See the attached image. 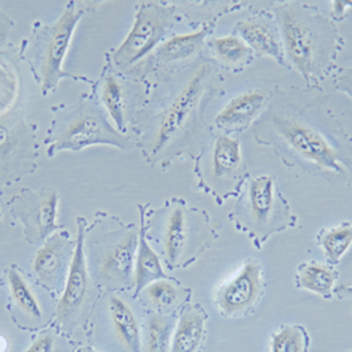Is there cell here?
<instances>
[{
  "instance_id": "cell-28",
  "label": "cell",
  "mask_w": 352,
  "mask_h": 352,
  "mask_svg": "<svg viewBox=\"0 0 352 352\" xmlns=\"http://www.w3.org/2000/svg\"><path fill=\"white\" fill-rule=\"evenodd\" d=\"M7 281L10 287L11 300L16 305L19 310L25 314L32 320L41 319V307L36 300L34 292L28 286L24 277L21 276V272H19L16 266H11L7 270Z\"/></svg>"
},
{
  "instance_id": "cell-7",
  "label": "cell",
  "mask_w": 352,
  "mask_h": 352,
  "mask_svg": "<svg viewBox=\"0 0 352 352\" xmlns=\"http://www.w3.org/2000/svg\"><path fill=\"white\" fill-rule=\"evenodd\" d=\"M54 118L45 138L48 157L60 151L78 153L90 146L106 144L126 151L131 141L110 124L98 100L82 96L73 105L54 107Z\"/></svg>"
},
{
  "instance_id": "cell-12",
  "label": "cell",
  "mask_w": 352,
  "mask_h": 352,
  "mask_svg": "<svg viewBox=\"0 0 352 352\" xmlns=\"http://www.w3.org/2000/svg\"><path fill=\"white\" fill-rule=\"evenodd\" d=\"M85 220L78 217V234L72 260L71 270L61 300L56 309V322L60 329L72 335L81 327L93 307L96 297V282L93 280L84 250Z\"/></svg>"
},
{
  "instance_id": "cell-18",
  "label": "cell",
  "mask_w": 352,
  "mask_h": 352,
  "mask_svg": "<svg viewBox=\"0 0 352 352\" xmlns=\"http://www.w3.org/2000/svg\"><path fill=\"white\" fill-rule=\"evenodd\" d=\"M216 24L217 23H206L195 32L167 38L151 56L155 68L167 69L173 65V68L176 69L188 64L194 57H199L208 36L214 31Z\"/></svg>"
},
{
  "instance_id": "cell-9",
  "label": "cell",
  "mask_w": 352,
  "mask_h": 352,
  "mask_svg": "<svg viewBox=\"0 0 352 352\" xmlns=\"http://www.w3.org/2000/svg\"><path fill=\"white\" fill-rule=\"evenodd\" d=\"M82 14L84 11L77 10L76 3L71 1L54 23H36L34 27L25 58L43 94L52 91L64 77L69 76L63 69V64Z\"/></svg>"
},
{
  "instance_id": "cell-6",
  "label": "cell",
  "mask_w": 352,
  "mask_h": 352,
  "mask_svg": "<svg viewBox=\"0 0 352 352\" xmlns=\"http://www.w3.org/2000/svg\"><path fill=\"white\" fill-rule=\"evenodd\" d=\"M140 229L120 220L98 221L84 239L89 272L94 282L109 292L134 287Z\"/></svg>"
},
{
  "instance_id": "cell-23",
  "label": "cell",
  "mask_w": 352,
  "mask_h": 352,
  "mask_svg": "<svg viewBox=\"0 0 352 352\" xmlns=\"http://www.w3.org/2000/svg\"><path fill=\"white\" fill-rule=\"evenodd\" d=\"M107 310L114 334L124 351L143 352L138 320L131 307L122 298L111 296L107 300Z\"/></svg>"
},
{
  "instance_id": "cell-30",
  "label": "cell",
  "mask_w": 352,
  "mask_h": 352,
  "mask_svg": "<svg viewBox=\"0 0 352 352\" xmlns=\"http://www.w3.org/2000/svg\"><path fill=\"white\" fill-rule=\"evenodd\" d=\"M74 347L52 329L37 335L34 343L24 352H73Z\"/></svg>"
},
{
  "instance_id": "cell-3",
  "label": "cell",
  "mask_w": 352,
  "mask_h": 352,
  "mask_svg": "<svg viewBox=\"0 0 352 352\" xmlns=\"http://www.w3.org/2000/svg\"><path fill=\"white\" fill-rule=\"evenodd\" d=\"M277 20L286 61L305 81L306 88H320L333 77L346 38L330 16L305 1H283L270 7Z\"/></svg>"
},
{
  "instance_id": "cell-31",
  "label": "cell",
  "mask_w": 352,
  "mask_h": 352,
  "mask_svg": "<svg viewBox=\"0 0 352 352\" xmlns=\"http://www.w3.org/2000/svg\"><path fill=\"white\" fill-rule=\"evenodd\" d=\"M333 87L352 100V67H339L333 74Z\"/></svg>"
},
{
  "instance_id": "cell-36",
  "label": "cell",
  "mask_w": 352,
  "mask_h": 352,
  "mask_svg": "<svg viewBox=\"0 0 352 352\" xmlns=\"http://www.w3.org/2000/svg\"><path fill=\"white\" fill-rule=\"evenodd\" d=\"M77 352H98L97 350H94V349H91V347H82V349H80Z\"/></svg>"
},
{
  "instance_id": "cell-20",
  "label": "cell",
  "mask_w": 352,
  "mask_h": 352,
  "mask_svg": "<svg viewBox=\"0 0 352 352\" xmlns=\"http://www.w3.org/2000/svg\"><path fill=\"white\" fill-rule=\"evenodd\" d=\"M207 45L212 54V60L223 69L230 73H243L257 58L247 43L234 34L211 37Z\"/></svg>"
},
{
  "instance_id": "cell-15",
  "label": "cell",
  "mask_w": 352,
  "mask_h": 352,
  "mask_svg": "<svg viewBox=\"0 0 352 352\" xmlns=\"http://www.w3.org/2000/svg\"><path fill=\"white\" fill-rule=\"evenodd\" d=\"M76 249L67 232L57 230L36 253L32 269L38 282L53 294L64 292Z\"/></svg>"
},
{
  "instance_id": "cell-25",
  "label": "cell",
  "mask_w": 352,
  "mask_h": 352,
  "mask_svg": "<svg viewBox=\"0 0 352 352\" xmlns=\"http://www.w3.org/2000/svg\"><path fill=\"white\" fill-rule=\"evenodd\" d=\"M140 296L147 302L148 306L157 310L155 313L167 314L168 311L179 309L183 303L190 300L191 290L180 286L173 278H163L147 285Z\"/></svg>"
},
{
  "instance_id": "cell-22",
  "label": "cell",
  "mask_w": 352,
  "mask_h": 352,
  "mask_svg": "<svg viewBox=\"0 0 352 352\" xmlns=\"http://www.w3.org/2000/svg\"><path fill=\"white\" fill-rule=\"evenodd\" d=\"M140 210H141V227H140L138 248H137V256H135V272H134L135 296H140L142 290L151 282L170 278L162 266V261L158 254L148 244L146 214H144L146 207L140 204Z\"/></svg>"
},
{
  "instance_id": "cell-4",
  "label": "cell",
  "mask_w": 352,
  "mask_h": 352,
  "mask_svg": "<svg viewBox=\"0 0 352 352\" xmlns=\"http://www.w3.org/2000/svg\"><path fill=\"white\" fill-rule=\"evenodd\" d=\"M147 229L158 236L157 243L171 270L194 264L219 239L210 213L179 197L167 200L155 211Z\"/></svg>"
},
{
  "instance_id": "cell-33",
  "label": "cell",
  "mask_w": 352,
  "mask_h": 352,
  "mask_svg": "<svg viewBox=\"0 0 352 352\" xmlns=\"http://www.w3.org/2000/svg\"><path fill=\"white\" fill-rule=\"evenodd\" d=\"M334 292L339 300H352V285H340L335 287Z\"/></svg>"
},
{
  "instance_id": "cell-14",
  "label": "cell",
  "mask_w": 352,
  "mask_h": 352,
  "mask_svg": "<svg viewBox=\"0 0 352 352\" xmlns=\"http://www.w3.org/2000/svg\"><path fill=\"white\" fill-rule=\"evenodd\" d=\"M265 286L264 267L250 257L234 277L217 287L213 303L221 317H244L256 309L264 296Z\"/></svg>"
},
{
  "instance_id": "cell-1",
  "label": "cell",
  "mask_w": 352,
  "mask_h": 352,
  "mask_svg": "<svg viewBox=\"0 0 352 352\" xmlns=\"http://www.w3.org/2000/svg\"><path fill=\"white\" fill-rule=\"evenodd\" d=\"M253 138L286 168L352 188V135L322 87H274L253 124Z\"/></svg>"
},
{
  "instance_id": "cell-5",
  "label": "cell",
  "mask_w": 352,
  "mask_h": 352,
  "mask_svg": "<svg viewBox=\"0 0 352 352\" xmlns=\"http://www.w3.org/2000/svg\"><path fill=\"white\" fill-rule=\"evenodd\" d=\"M228 219L258 250L274 234L298 224V217L282 194L277 177L270 174L249 175Z\"/></svg>"
},
{
  "instance_id": "cell-19",
  "label": "cell",
  "mask_w": 352,
  "mask_h": 352,
  "mask_svg": "<svg viewBox=\"0 0 352 352\" xmlns=\"http://www.w3.org/2000/svg\"><path fill=\"white\" fill-rule=\"evenodd\" d=\"M207 319L203 306L187 305L176 323L170 352H200L206 340Z\"/></svg>"
},
{
  "instance_id": "cell-32",
  "label": "cell",
  "mask_w": 352,
  "mask_h": 352,
  "mask_svg": "<svg viewBox=\"0 0 352 352\" xmlns=\"http://www.w3.org/2000/svg\"><path fill=\"white\" fill-rule=\"evenodd\" d=\"M352 0H334L331 1V20L334 23H342L350 16Z\"/></svg>"
},
{
  "instance_id": "cell-11",
  "label": "cell",
  "mask_w": 352,
  "mask_h": 352,
  "mask_svg": "<svg viewBox=\"0 0 352 352\" xmlns=\"http://www.w3.org/2000/svg\"><path fill=\"white\" fill-rule=\"evenodd\" d=\"M37 142L21 107L0 117V184L12 186L36 168Z\"/></svg>"
},
{
  "instance_id": "cell-26",
  "label": "cell",
  "mask_w": 352,
  "mask_h": 352,
  "mask_svg": "<svg viewBox=\"0 0 352 352\" xmlns=\"http://www.w3.org/2000/svg\"><path fill=\"white\" fill-rule=\"evenodd\" d=\"M317 244L323 250L327 264H339L352 245V223L344 221L336 227L320 229Z\"/></svg>"
},
{
  "instance_id": "cell-10",
  "label": "cell",
  "mask_w": 352,
  "mask_h": 352,
  "mask_svg": "<svg viewBox=\"0 0 352 352\" xmlns=\"http://www.w3.org/2000/svg\"><path fill=\"white\" fill-rule=\"evenodd\" d=\"M180 20L177 7L158 1L141 3L134 24L124 43L116 50L113 61L117 68L127 69L148 57L160 47Z\"/></svg>"
},
{
  "instance_id": "cell-8",
  "label": "cell",
  "mask_w": 352,
  "mask_h": 352,
  "mask_svg": "<svg viewBox=\"0 0 352 352\" xmlns=\"http://www.w3.org/2000/svg\"><path fill=\"white\" fill-rule=\"evenodd\" d=\"M194 162L196 190L211 196L217 206L237 197L250 175L240 140L214 130Z\"/></svg>"
},
{
  "instance_id": "cell-13",
  "label": "cell",
  "mask_w": 352,
  "mask_h": 352,
  "mask_svg": "<svg viewBox=\"0 0 352 352\" xmlns=\"http://www.w3.org/2000/svg\"><path fill=\"white\" fill-rule=\"evenodd\" d=\"M58 199L54 188H24L10 200V211L21 224L24 237L30 244L44 243L63 228L57 224Z\"/></svg>"
},
{
  "instance_id": "cell-37",
  "label": "cell",
  "mask_w": 352,
  "mask_h": 352,
  "mask_svg": "<svg viewBox=\"0 0 352 352\" xmlns=\"http://www.w3.org/2000/svg\"><path fill=\"white\" fill-rule=\"evenodd\" d=\"M1 217H3V213H1V207H0V221H1Z\"/></svg>"
},
{
  "instance_id": "cell-2",
  "label": "cell",
  "mask_w": 352,
  "mask_h": 352,
  "mask_svg": "<svg viewBox=\"0 0 352 352\" xmlns=\"http://www.w3.org/2000/svg\"><path fill=\"white\" fill-rule=\"evenodd\" d=\"M224 84L223 69L201 56L162 74L150 104L135 117L148 163L170 166L184 154L197 155L213 133L206 110L226 93Z\"/></svg>"
},
{
  "instance_id": "cell-24",
  "label": "cell",
  "mask_w": 352,
  "mask_h": 352,
  "mask_svg": "<svg viewBox=\"0 0 352 352\" xmlns=\"http://www.w3.org/2000/svg\"><path fill=\"white\" fill-rule=\"evenodd\" d=\"M338 277L339 273L334 266L310 261L298 265L294 283L297 289L314 293L323 300H331Z\"/></svg>"
},
{
  "instance_id": "cell-35",
  "label": "cell",
  "mask_w": 352,
  "mask_h": 352,
  "mask_svg": "<svg viewBox=\"0 0 352 352\" xmlns=\"http://www.w3.org/2000/svg\"><path fill=\"white\" fill-rule=\"evenodd\" d=\"M7 347H8V342H7V339L4 338V336H1L0 335V352H4L7 350Z\"/></svg>"
},
{
  "instance_id": "cell-34",
  "label": "cell",
  "mask_w": 352,
  "mask_h": 352,
  "mask_svg": "<svg viewBox=\"0 0 352 352\" xmlns=\"http://www.w3.org/2000/svg\"><path fill=\"white\" fill-rule=\"evenodd\" d=\"M0 85L6 89L10 88V80L7 78V74L0 69Z\"/></svg>"
},
{
  "instance_id": "cell-21",
  "label": "cell",
  "mask_w": 352,
  "mask_h": 352,
  "mask_svg": "<svg viewBox=\"0 0 352 352\" xmlns=\"http://www.w3.org/2000/svg\"><path fill=\"white\" fill-rule=\"evenodd\" d=\"M130 98L129 89L121 78L111 71L106 72L100 84V101L116 129L122 134L127 131V122L133 111Z\"/></svg>"
},
{
  "instance_id": "cell-17",
  "label": "cell",
  "mask_w": 352,
  "mask_h": 352,
  "mask_svg": "<svg viewBox=\"0 0 352 352\" xmlns=\"http://www.w3.org/2000/svg\"><path fill=\"white\" fill-rule=\"evenodd\" d=\"M267 105V91L250 89L233 97L214 118V131L236 137L260 118Z\"/></svg>"
},
{
  "instance_id": "cell-16",
  "label": "cell",
  "mask_w": 352,
  "mask_h": 352,
  "mask_svg": "<svg viewBox=\"0 0 352 352\" xmlns=\"http://www.w3.org/2000/svg\"><path fill=\"white\" fill-rule=\"evenodd\" d=\"M233 34L241 37L256 57L272 58L285 69H290L282 44L281 34L270 8H261L247 19L237 21Z\"/></svg>"
},
{
  "instance_id": "cell-29",
  "label": "cell",
  "mask_w": 352,
  "mask_h": 352,
  "mask_svg": "<svg viewBox=\"0 0 352 352\" xmlns=\"http://www.w3.org/2000/svg\"><path fill=\"white\" fill-rule=\"evenodd\" d=\"M310 336L300 324H283L270 336V352H309Z\"/></svg>"
},
{
  "instance_id": "cell-27",
  "label": "cell",
  "mask_w": 352,
  "mask_h": 352,
  "mask_svg": "<svg viewBox=\"0 0 352 352\" xmlns=\"http://www.w3.org/2000/svg\"><path fill=\"white\" fill-rule=\"evenodd\" d=\"M175 326L171 316L151 313L146 319L143 352H170Z\"/></svg>"
}]
</instances>
